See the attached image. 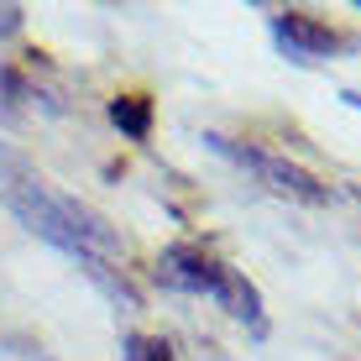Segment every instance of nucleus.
Instances as JSON below:
<instances>
[{"label":"nucleus","instance_id":"f257e3e1","mask_svg":"<svg viewBox=\"0 0 361 361\" xmlns=\"http://www.w3.org/2000/svg\"><path fill=\"white\" fill-rule=\"evenodd\" d=\"M0 199L16 209V220L32 235L63 246V252L84 257V262H126V241L116 235L99 209H90L84 199H73L63 189L32 173L27 157H16L11 147H0Z\"/></svg>","mask_w":361,"mask_h":361},{"label":"nucleus","instance_id":"f03ea898","mask_svg":"<svg viewBox=\"0 0 361 361\" xmlns=\"http://www.w3.org/2000/svg\"><path fill=\"white\" fill-rule=\"evenodd\" d=\"M157 278L168 288H183V293H209L231 319H246V325L262 330V298H257V288L241 272H231L220 257H209L204 246H168L157 257Z\"/></svg>","mask_w":361,"mask_h":361},{"label":"nucleus","instance_id":"7ed1b4c3","mask_svg":"<svg viewBox=\"0 0 361 361\" xmlns=\"http://www.w3.org/2000/svg\"><path fill=\"white\" fill-rule=\"evenodd\" d=\"M215 152H226L231 163H241V168H252L257 178L267 183L272 194H283V199H298V204H330V189L314 178L309 168H298L288 163V157H272L262 152V147H241V142H231V136H204Z\"/></svg>","mask_w":361,"mask_h":361},{"label":"nucleus","instance_id":"20e7f679","mask_svg":"<svg viewBox=\"0 0 361 361\" xmlns=\"http://www.w3.org/2000/svg\"><path fill=\"white\" fill-rule=\"evenodd\" d=\"M272 37H278V47L298 63H319V58H335V53H351V37L325 27L319 16H309V11H283V16H272Z\"/></svg>","mask_w":361,"mask_h":361},{"label":"nucleus","instance_id":"39448f33","mask_svg":"<svg viewBox=\"0 0 361 361\" xmlns=\"http://www.w3.org/2000/svg\"><path fill=\"white\" fill-rule=\"evenodd\" d=\"M110 121H116L131 142H147V131H152V99L147 94H116L110 99Z\"/></svg>","mask_w":361,"mask_h":361},{"label":"nucleus","instance_id":"423d86ee","mask_svg":"<svg viewBox=\"0 0 361 361\" xmlns=\"http://www.w3.org/2000/svg\"><path fill=\"white\" fill-rule=\"evenodd\" d=\"M27 79H21L11 63H0V126H16L21 121V99H27Z\"/></svg>","mask_w":361,"mask_h":361},{"label":"nucleus","instance_id":"0eeeda50","mask_svg":"<svg viewBox=\"0 0 361 361\" xmlns=\"http://www.w3.org/2000/svg\"><path fill=\"white\" fill-rule=\"evenodd\" d=\"M121 361H178V356H173L168 341H157V335H126Z\"/></svg>","mask_w":361,"mask_h":361}]
</instances>
